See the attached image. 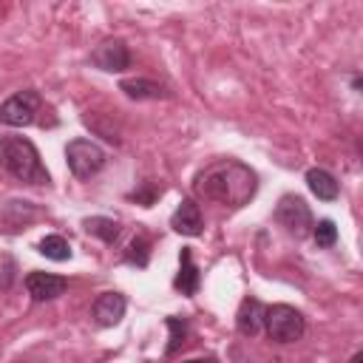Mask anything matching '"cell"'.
Listing matches in <instances>:
<instances>
[{
  "mask_svg": "<svg viewBox=\"0 0 363 363\" xmlns=\"http://www.w3.org/2000/svg\"><path fill=\"white\" fill-rule=\"evenodd\" d=\"M193 190L207 201H218L224 207H244L258 190V176L250 164L238 159H218L193 179Z\"/></svg>",
  "mask_w": 363,
  "mask_h": 363,
  "instance_id": "cell-1",
  "label": "cell"
},
{
  "mask_svg": "<svg viewBox=\"0 0 363 363\" xmlns=\"http://www.w3.org/2000/svg\"><path fill=\"white\" fill-rule=\"evenodd\" d=\"M0 167L26 184H48V170L40 159V150L26 136H0Z\"/></svg>",
  "mask_w": 363,
  "mask_h": 363,
  "instance_id": "cell-2",
  "label": "cell"
},
{
  "mask_svg": "<svg viewBox=\"0 0 363 363\" xmlns=\"http://www.w3.org/2000/svg\"><path fill=\"white\" fill-rule=\"evenodd\" d=\"M264 329L275 343H295L306 332L303 315L289 303H272L264 309Z\"/></svg>",
  "mask_w": 363,
  "mask_h": 363,
  "instance_id": "cell-3",
  "label": "cell"
},
{
  "mask_svg": "<svg viewBox=\"0 0 363 363\" xmlns=\"http://www.w3.org/2000/svg\"><path fill=\"white\" fill-rule=\"evenodd\" d=\"M65 162L77 179H91L105 167V150L91 139H71L65 145Z\"/></svg>",
  "mask_w": 363,
  "mask_h": 363,
  "instance_id": "cell-4",
  "label": "cell"
},
{
  "mask_svg": "<svg viewBox=\"0 0 363 363\" xmlns=\"http://www.w3.org/2000/svg\"><path fill=\"white\" fill-rule=\"evenodd\" d=\"M275 221H278L289 235H295V238H306V235L312 233V224H315L309 204H306L301 196H292V193L281 196V201H278V207H275Z\"/></svg>",
  "mask_w": 363,
  "mask_h": 363,
  "instance_id": "cell-5",
  "label": "cell"
},
{
  "mask_svg": "<svg viewBox=\"0 0 363 363\" xmlns=\"http://www.w3.org/2000/svg\"><path fill=\"white\" fill-rule=\"evenodd\" d=\"M40 113V94L37 91H17L14 96H9L3 105H0V122L3 125H11V128H23V125H31Z\"/></svg>",
  "mask_w": 363,
  "mask_h": 363,
  "instance_id": "cell-6",
  "label": "cell"
},
{
  "mask_svg": "<svg viewBox=\"0 0 363 363\" xmlns=\"http://www.w3.org/2000/svg\"><path fill=\"white\" fill-rule=\"evenodd\" d=\"M91 62L99 68V71H108V74H119L125 68H130V51L122 40H102L94 51H91Z\"/></svg>",
  "mask_w": 363,
  "mask_h": 363,
  "instance_id": "cell-7",
  "label": "cell"
},
{
  "mask_svg": "<svg viewBox=\"0 0 363 363\" xmlns=\"http://www.w3.org/2000/svg\"><path fill=\"white\" fill-rule=\"evenodd\" d=\"M26 289H28L31 301L43 303V301H54V298H60V295L68 289V281H65L62 275H51V272H40V269H34V272L26 275Z\"/></svg>",
  "mask_w": 363,
  "mask_h": 363,
  "instance_id": "cell-8",
  "label": "cell"
},
{
  "mask_svg": "<svg viewBox=\"0 0 363 363\" xmlns=\"http://www.w3.org/2000/svg\"><path fill=\"white\" fill-rule=\"evenodd\" d=\"M37 216H40V210H37L31 201L11 199V201H6L3 210H0V230H6V233H20V230H26Z\"/></svg>",
  "mask_w": 363,
  "mask_h": 363,
  "instance_id": "cell-9",
  "label": "cell"
},
{
  "mask_svg": "<svg viewBox=\"0 0 363 363\" xmlns=\"http://www.w3.org/2000/svg\"><path fill=\"white\" fill-rule=\"evenodd\" d=\"M125 309H128V301L122 292H102L91 303V315L99 326H116L125 318Z\"/></svg>",
  "mask_w": 363,
  "mask_h": 363,
  "instance_id": "cell-10",
  "label": "cell"
},
{
  "mask_svg": "<svg viewBox=\"0 0 363 363\" xmlns=\"http://www.w3.org/2000/svg\"><path fill=\"white\" fill-rule=\"evenodd\" d=\"M170 227H173L176 233H182V235H201L204 218H201L199 204H196L193 199H182L179 207H176L173 216H170Z\"/></svg>",
  "mask_w": 363,
  "mask_h": 363,
  "instance_id": "cell-11",
  "label": "cell"
},
{
  "mask_svg": "<svg viewBox=\"0 0 363 363\" xmlns=\"http://www.w3.org/2000/svg\"><path fill=\"white\" fill-rule=\"evenodd\" d=\"M264 309L267 306L258 298H244L238 306V315H235V329L244 337H255L264 329Z\"/></svg>",
  "mask_w": 363,
  "mask_h": 363,
  "instance_id": "cell-12",
  "label": "cell"
},
{
  "mask_svg": "<svg viewBox=\"0 0 363 363\" xmlns=\"http://www.w3.org/2000/svg\"><path fill=\"white\" fill-rule=\"evenodd\" d=\"M199 267L193 264V250L190 247H182L179 252V275L173 281V286L182 292V295H196L199 292Z\"/></svg>",
  "mask_w": 363,
  "mask_h": 363,
  "instance_id": "cell-13",
  "label": "cell"
},
{
  "mask_svg": "<svg viewBox=\"0 0 363 363\" xmlns=\"http://www.w3.org/2000/svg\"><path fill=\"white\" fill-rule=\"evenodd\" d=\"M306 184H309V190H312L320 201H335L337 193H340L337 179H335L329 170H323V167H312V170H306Z\"/></svg>",
  "mask_w": 363,
  "mask_h": 363,
  "instance_id": "cell-14",
  "label": "cell"
},
{
  "mask_svg": "<svg viewBox=\"0 0 363 363\" xmlns=\"http://www.w3.org/2000/svg\"><path fill=\"white\" fill-rule=\"evenodd\" d=\"M119 91H125V96H130V99H162V96H167L164 85H159L153 79H145V77L122 79L119 82Z\"/></svg>",
  "mask_w": 363,
  "mask_h": 363,
  "instance_id": "cell-15",
  "label": "cell"
},
{
  "mask_svg": "<svg viewBox=\"0 0 363 363\" xmlns=\"http://www.w3.org/2000/svg\"><path fill=\"white\" fill-rule=\"evenodd\" d=\"M82 227H85L88 235H96L105 244H113L119 238V221L116 218H108V216H88L82 221Z\"/></svg>",
  "mask_w": 363,
  "mask_h": 363,
  "instance_id": "cell-16",
  "label": "cell"
},
{
  "mask_svg": "<svg viewBox=\"0 0 363 363\" xmlns=\"http://www.w3.org/2000/svg\"><path fill=\"white\" fill-rule=\"evenodd\" d=\"M37 252L45 255V258H51V261H68L71 258V244L62 235H45L37 244Z\"/></svg>",
  "mask_w": 363,
  "mask_h": 363,
  "instance_id": "cell-17",
  "label": "cell"
},
{
  "mask_svg": "<svg viewBox=\"0 0 363 363\" xmlns=\"http://www.w3.org/2000/svg\"><path fill=\"white\" fill-rule=\"evenodd\" d=\"M125 261L133 264V267H147V261H150V241H147L145 235H136V238L128 244Z\"/></svg>",
  "mask_w": 363,
  "mask_h": 363,
  "instance_id": "cell-18",
  "label": "cell"
},
{
  "mask_svg": "<svg viewBox=\"0 0 363 363\" xmlns=\"http://www.w3.org/2000/svg\"><path fill=\"white\" fill-rule=\"evenodd\" d=\"M312 235H315V244H318V247L329 250V247H335V241H337V227H335L332 218H320L318 224H312Z\"/></svg>",
  "mask_w": 363,
  "mask_h": 363,
  "instance_id": "cell-19",
  "label": "cell"
},
{
  "mask_svg": "<svg viewBox=\"0 0 363 363\" xmlns=\"http://www.w3.org/2000/svg\"><path fill=\"white\" fill-rule=\"evenodd\" d=\"M164 323H167V329H170V343H167L164 354H176L179 346H182L184 337H187V320H184V318H167Z\"/></svg>",
  "mask_w": 363,
  "mask_h": 363,
  "instance_id": "cell-20",
  "label": "cell"
},
{
  "mask_svg": "<svg viewBox=\"0 0 363 363\" xmlns=\"http://www.w3.org/2000/svg\"><path fill=\"white\" fill-rule=\"evenodd\" d=\"M17 261L9 252H0V292H9L17 281Z\"/></svg>",
  "mask_w": 363,
  "mask_h": 363,
  "instance_id": "cell-21",
  "label": "cell"
},
{
  "mask_svg": "<svg viewBox=\"0 0 363 363\" xmlns=\"http://www.w3.org/2000/svg\"><path fill=\"white\" fill-rule=\"evenodd\" d=\"M159 196H162V187H156L153 182H145V184H142L139 190H133L128 199H133V201H136V204H142V207H150Z\"/></svg>",
  "mask_w": 363,
  "mask_h": 363,
  "instance_id": "cell-22",
  "label": "cell"
},
{
  "mask_svg": "<svg viewBox=\"0 0 363 363\" xmlns=\"http://www.w3.org/2000/svg\"><path fill=\"white\" fill-rule=\"evenodd\" d=\"M184 363H218L213 354H207V357H193V360H184Z\"/></svg>",
  "mask_w": 363,
  "mask_h": 363,
  "instance_id": "cell-23",
  "label": "cell"
},
{
  "mask_svg": "<svg viewBox=\"0 0 363 363\" xmlns=\"http://www.w3.org/2000/svg\"><path fill=\"white\" fill-rule=\"evenodd\" d=\"M352 363H363V354H360V352H357V354H354V357H352Z\"/></svg>",
  "mask_w": 363,
  "mask_h": 363,
  "instance_id": "cell-24",
  "label": "cell"
}]
</instances>
